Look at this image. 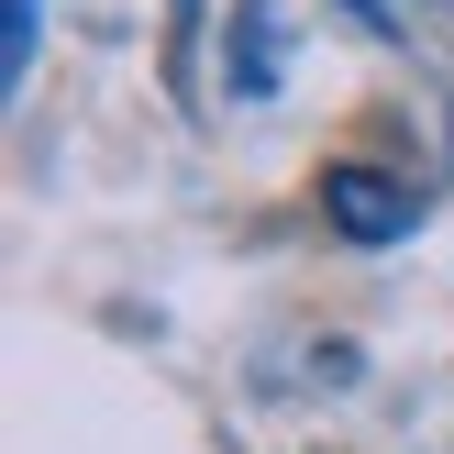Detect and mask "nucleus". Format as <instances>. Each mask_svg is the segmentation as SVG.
<instances>
[{
	"instance_id": "423d86ee",
	"label": "nucleus",
	"mask_w": 454,
	"mask_h": 454,
	"mask_svg": "<svg viewBox=\"0 0 454 454\" xmlns=\"http://www.w3.org/2000/svg\"><path fill=\"white\" fill-rule=\"evenodd\" d=\"M167 89L200 100V0H167Z\"/></svg>"
},
{
	"instance_id": "0eeeda50",
	"label": "nucleus",
	"mask_w": 454,
	"mask_h": 454,
	"mask_svg": "<svg viewBox=\"0 0 454 454\" xmlns=\"http://www.w3.org/2000/svg\"><path fill=\"white\" fill-rule=\"evenodd\" d=\"M443 155H454V100H443Z\"/></svg>"
},
{
	"instance_id": "f257e3e1",
	"label": "nucleus",
	"mask_w": 454,
	"mask_h": 454,
	"mask_svg": "<svg viewBox=\"0 0 454 454\" xmlns=\"http://www.w3.org/2000/svg\"><path fill=\"white\" fill-rule=\"evenodd\" d=\"M322 233L344 255H399V244H421V189L399 167H377V155H333L322 167Z\"/></svg>"
},
{
	"instance_id": "7ed1b4c3",
	"label": "nucleus",
	"mask_w": 454,
	"mask_h": 454,
	"mask_svg": "<svg viewBox=\"0 0 454 454\" xmlns=\"http://www.w3.org/2000/svg\"><path fill=\"white\" fill-rule=\"evenodd\" d=\"M355 22H366L377 44H421V56L454 67V0H344Z\"/></svg>"
},
{
	"instance_id": "39448f33",
	"label": "nucleus",
	"mask_w": 454,
	"mask_h": 454,
	"mask_svg": "<svg viewBox=\"0 0 454 454\" xmlns=\"http://www.w3.org/2000/svg\"><path fill=\"white\" fill-rule=\"evenodd\" d=\"M44 56V0H0V89H22Z\"/></svg>"
},
{
	"instance_id": "f03ea898",
	"label": "nucleus",
	"mask_w": 454,
	"mask_h": 454,
	"mask_svg": "<svg viewBox=\"0 0 454 454\" xmlns=\"http://www.w3.org/2000/svg\"><path fill=\"white\" fill-rule=\"evenodd\" d=\"M288 78V0H233V22H222V100H278Z\"/></svg>"
},
{
	"instance_id": "20e7f679",
	"label": "nucleus",
	"mask_w": 454,
	"mask_h": 454,
	"mask_svg": "<svg viewBox=\"0 0 454 454\" xmlns=\"http://www.w3.org/2000/svg\"><path fill=\"white\" fill-rule=\"evenodd\" d=\"M266 388H355V377H366V355L355 344H300V355H266Z\"/></svg>"
}]
</instances>
